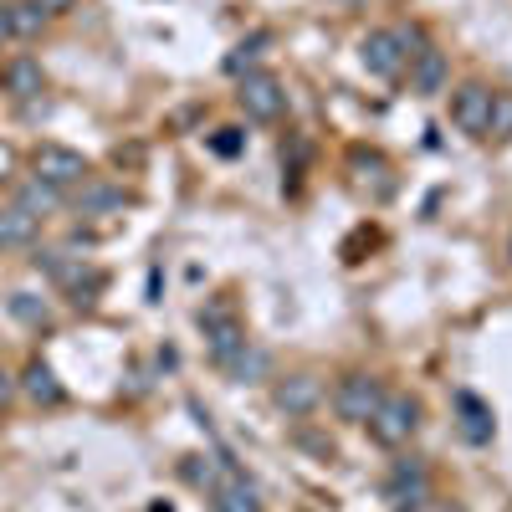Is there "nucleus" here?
Instances as JSON below:
<instances>
[{
	"label": "nucleus",
	"instance_id": "nucleus-14",
	"mask_svg": "<svg viewBox=\"0 0 512 512\" xmlns=\"http://www.w3.org/2000/svg\"><path fill=\"white\" fill-rule=\"evenodd\" d=\"M41 236V221L31 216V210H21L16 200L0 205V251H16V246H36Z\"/></svg>",
	"mask_w": 512,
	"mask_h": 512
},
{
	"label": "nucleus",
	"instance_id": "nucleus-20",
	"mask_svg": "<svg viewBox=\"0 0 512 512\" xmlns=\"http://www.w3.org/2000/svg\"><path fill=\"white\" fill-rule=\"evenodd\" d=\"M41 26H47V11H41L36 0H11V31H16L21 41L41 36Z\"/></svg>",
	"mask_w": 512,
	"mask_h": 512
},
{
	"label": "nucleus",
	"instance_id": "nucleus-3",
	"mask_svg": "<svg viewBox=\"0 0 512 512\" xmlns=\"http://www.w3.org/2000/svg\"><path fill=\"white\" fill-rule=\"evenodd\" d=\"M236 103H241V113L251 118V123H277L282 113H287V88H282V77L277 72H246V77H236Z\"/></svg>",
	"mask_w": 512,
	"mask_h": 512
},
{
	"label": "nucleus",
	"instance_id": "nucleus-6",
	"mask_svg": "<svg viewBox=\"0 0 512 512\" xmlns=\"http://www.w3.org/2000/svg\"><path fill=\"white\" fill-rule=\"evenodd\" d=\"M359 62H364V72L379 77V82H400L405 67H410V52H405L400 31L384 26V31H369V36L359 41Z\"/></svg>",
	"mask_w": 512,
	"mask_h": 512
},
{
	"label": "nucleus",
	"instance_id": "nucleus-1",
	"mask_svg": "<svg viewBox=\"0 0 512 512\" xmlns=\"http://www.w3.org/2000/svg\"><path fill=\"white\" fill-rule=\"evenodd\" d=\"M364 431H369V441L384 446V451L410 446V436L420 431V400L405 395V390H384V400H379V410H374V420L364 425Z\"/></svg>",
	"mask_w": 512,
	"mask_h": 512
},
{
	"label": "nucleus",
	"instance_id": "nucleus-18",
	"mask_svg": "<svg viewBox=\"0 0 512 512\" xmlns=\"http://www.w3.org/2000/svg\"><path fill=\"white\" fill-rule=\"evenodd\" d=\"M128 195L113 185H82L77 190V216H103V210H123Z\"/></svg>",
	"mask_w": 512,
	"mask_h": 512
},
{
	"label": "nucleus",
	"instance_id": "nucleus-22",
	"mask_svg": "<svg viewBox=\"0 0 512 512\" xmlns=\"http://www.w3.org/2000/svg\"><path fill=\"white\" fill-rule=\"evenodd\" d=\"M492 139H512V88H492V123H487Z\"/></svg>",
	"mask_w": 512,
	"mask_h": 512
},
{
	"label": "nucleus",
	"instance_id": "nucleus-17",
	"mask_svg": "<svg viewBox=\"0 0 512 512\" xmlns=\"http://www.w3.org/2000/svg\"><path fill=\"white\" fill-rule=\"evenodd\" d=\"M456 415H461V436L472 441V446L492 441V410H487L472 390H461V395H456Z\"/></svg>",
	"mask_w": 512,
	"mask_h": 512
},
{
	"label": "nucleus",
	"instance_id": "nucleus-26",
	"mask_svg": "<svg viewBox=\"0 0 512 512\" xmlns=\"http://www.w3.org/2000/svg\"><path fill=\"white\" fill-rule=\"evenodd\" d=\"M16 400V379H11V369L0 364V415H6V405Z\"/></svg>",
	"mask_w": 512,
	"mask_h": 512
},
{
	"label": "nucleus",
	"instance_id": "nucleus-19",
	"mask_svg": "<svg viewBox=\"0 0 512 512\" xmlns=\"http://www.w3.org/2000/svg\"><path fill=\"white\" fill-rule=\"evenodd\" d=\"M267 369H272V359H267V349H256V344H246V349L226 364V374H231L236 384H256V379H267Z\"/></svg>",
	"mask_w": 512,
	"mask_h": 512
},
{
	"label": "nucleus",
	"instance_id": "nucleus-31",
	"mask_svg": "<svg viewBox=\"0 0 512 512\" xmlns=\"http://www.w3.org/2000/svg\"><path fill=\"white\" fill-rule=\"evenodd\" d=\"M0 6H11V0H0Z\"/></svg>",
	"mask_w": 512,
	"mask_h": 512
},
{
	"label": "nucleus",
	"instance_id": "nucleus-10",
	"mask_svg": "<svg viewBox=\"0 0 512 512\" xmlns=\"http://www.w3.org/2000/svg\"><path fill=\"white\" fill-rule=\"evenodd\" d=\"M405 72H410V93H415V98H441V93H446V82H451V62H446L441 47L415 52Z\"/></svg>",
	"mask_w": 512,
	"mask_h": 512
},
{
	"label": "nucleus",
	"instance_id": "nucleus-7",
	"mask_svg": "<svg viewBox=\"0 0 512 512\" xmlns=\"http://www.w3.org/2000/svg\"><path fill=\"white\" fill-rule=\"evenodd\" d=\"M451 123L472 139H487V123H492V88L487 82H461L451 93Z\"/></svg>",
	"mask_w": 512,
	"mask_h": 512
},
{
	"label": "nucleus",
	"instance_id": "nucleus-24",
	"mask_svg": "<svg viewBox=\"0 0 512 512\" xmlns=\"http://www.w3.org/2000/svg\"><path fill=\"white\" fill-rule=\"evenodd\" d=\"M210 149H216L221 159H236V154L246 149V134H241V128H216V139H210Z\"/></svg>",
	"mask_w": 512,
	"mask_h": 512
},
{
	"label": "nucleus",
	"instance_id": "nucleus-15",
	"mask_svg": "<svg viewBox=\"0 0 512 512\" xmlns=\"http://www.w3.org/2000/svg\"><path fill=\"white\" fill-rule=\"evenodd\" d=\"M21 210H31L36 221H47V216H57V210L67 205V195L62 190H52L47 180H36V175H26V180H16V195H11Z\"/></svg>",
	"mask_w": 512,
	"mask_h": 512
},
{
	"label": "nucleus",
	"instance_id": "nucleus-16",
	"mask_svg": "<svg viewBox=\"0 0 512 512\" xmlns=\"http://www.w3.org/2000/svg\"><path fill=\"white\" fill-rule=\"evenodd\" d=\"M384 492H390V502H400V507L420 502L425 497V466L415 456L410 461H395V472H390V482H384Z\"/></svg>",
	"mask_w": 512,
	"mask_h": 512
},
{
	"label": "nucleus",
	"instance_id": "nucleus-27",
	"mask_svg": "<svg viewBox=\"0 0 512 512\" xmlns=\"http://www.w3.org/2000/svg\"><path fill=\"white\" fill-rule=\"evenodd\" d=\"M36 6L47 11V21H52V16H67V11H77V0H36Z\"/></svg>",
	"mask_w": 512,
	"mask_h": 512
},
{
	"label": "nucleus",
	"instance_id": "nucleus-9",
	"mask_svg": "<svg viewBox=\"0 0 512 512\" xmlns=\"http://www.w3.org/2000/svg\"><path fill=\"white\" fill-rule=\"evenodd\" d=\"M210 512H262V487L246 472L226 466V472L210 482Z\"/></svg>",
	"mask_w": 512,
	"mask_h": 512
},
{
	"label": "nucleus",
	"instance_id": "nucleus-30",
	"mask_svg": "<svg viewBox=\"0 0 512 512\" xmlns=\"http://www.w3.org/2000/svg\"><path fill=\"white\" fill-rule=\"evenodd\" d=\"M507 256H512V236H507Z\"/></svg>",
	"mask_w": 512,
	"mask_h": 512
},
{
	"label": "nucleus",
	"instance_id": "nucleus-21",
	"mask_svg": "<svg viewBox=\"0 0 512 512\" xmlns=\"http://www.w3.org/2000/svg\"><path fill=\"white\" fill-rule=\"evenodd\" d=\"M267 41H272L267 31H256V36H246L241 47H236V52L226 57V72H231V77H246V72H256V57H262V47H267Z\"/></svg>",
	"mask_w": 512,
	"mask_h": 512
},
{
	"label": "nucleus",
	"instance_id": "nucleus-5",
	"mask_svg": "<svg viewBox=\"0 0 512 512\" xmlns=\"http://www.w3.org/2000/svg\"><path fill=\"white\" fill-rule=\"evenodd\" d=\"M200 333H205V349H210V359H216L221 369L251 344L246 338V323H241V313L236 308H226V303H210L205 313H200Z\"/></svg>",
	"mask_w": 512,
	"mask_h": 512
},
{
	"label": "nucleus",
	"instance_id": "nucleus-25",
	"mask_svg": "<svg viewBox=\"0 0 512 512\" xmlns=\"http://www.w3.org/2000/svg\"><path fill=\"white\" fill-rule=\"evenodd\" d=\"M11 180H16V149L0 139V185H11Z\"/></svg>",
	"mask_w": 512,
	"mask_h": 512
},
{
	"label": "nucleus",
	"instance_id": "nucleus-28",
	"mask_svg": "<svg viewBox=\"0 0 512 512\" xmlns=\"http://www.w3.org/2000/svg\"><path fill=\"white\" fill-rule=\"evenodd\" d=\"M6 41H16V31H11V6H0V47Z\"/></svg>",
	"mask_w": 512,
	"mask_h": 512
},
{
	"label": "nucleus",
	"instance_id": "nucleus-8",
	"mask_svg": "<svg viewBox=\"0 0 512 512\" xmlns=\"http://www.w3.org/2000/svg\"><path fill=\"white\" fill-rule=\"evenodd\" d=\"M272 400H277V410H282L287 420H308V415L323 405V379H318V374H282L277 390H272Z\"/></svg>",
	"mask_w": 512,
	"mask_h": 512
},
{
	"label": "nucleus",
	"instance_id": "nucleus-2",
	"mask_svg": "<svg viewBox=\"0 0 512 512\" xmlns=\"http://www.w3.org/2000/svg\"><path fill=\"white\" fill-rule=\"evenodd\" d=\"M31 175L36 180H47L52 190H82L93 180V164H88V154L82 149H67V144H36L31 149Z\"/></svg>",
	"mask_w": 512,
	"mask_h": 512
},
{
	"label": "nucleus",
	"instance_id": "nucleus-12",
	"mask_svg": "<svg viewBox=\"0 0 512 512\" xmlns=\"http://www.w3.org/2000/svg\"><path fill=\"white\" fill-rule=\"evenodd\" d=\"M349 175H354L359 190H374V200H384L395 190V169L379 149H349Z\"/></svg>",
	"mask_w": 512,
	"mask_h": 512
},
{
	"label": "nucleus",
	"instance_id": "nucleus-23",
	"mask_svg": "<svg viewBox=\"0 0 512 512\" xmlns=\"http://www.w3.org/2000/svg\"><path fill=\"white\" fill-rule=\"evenodd\" d=\"M11 313H16L21 323H31V328H47V323H52L47 303H41V297H31V292H11Z\"/></svg>",
	"mask_w": 512,
	"mask_h": 512
},
{
	"label": "nucleus",
	"instance_id": "nucleus-29",
	"mask_svg": "<svg viewBox=\"0 0 512 512\" xmlns=\"http://www.w3.org/2000/svg\"><path fill=\"white\" fill-rule=\"evenodd\" d=\"M431 512H466L461 502H431Z\"/></svg>",
	"mask_w": 512,
	"mask_h": 512
},
{
	"label": "nucleus",
	"instance_id": "nucleus-4",
	"mask_svg": "<svg viewBox=\"0 0 512 512\" xmlns=\"http://www.w3.org/2000/svg\"><path fill=\"white\" fill-rule=\"evenodd\" d=\"M379 400H384V379L354 369V374L338 379V390H333V415L344 420V425H369L374 410H379Z\"/></svg>",
	"mask_w": 512,
	"mask_h": 512
},
{
	"label": "nucleus",
	"instance_id": "nucleus-11",
	"mask_svg": "<svg viewBox=\"0 0 512 512\" xmlns=\"http://www.w3.org/2000/svg\"><path fill=\"white\" fill-rule=\"evenodd\" d=\"M0 88H6V98H16V103H36L41 93H47V72H41L36 57H11L6 67H0Z\"/></svg>",
	"mask_w": 512,
	"mask_h": 512
},
{
	"label": "nucleus",
	"instance_id": "nucleus-13",
	"mask_svg": "<svg viewBox=\"0 0 512 512\" xmlns=\"http://www.w3.org/2000/svg\"><path fill=\"white\" fill-rule=\"evenodd\" d=\"M16 390H21V395H26L31 405H47V410L67 400V390H62V379L52 374V364H41V359H31V364H26V374L16 379Z\"/></svg>",
	"mask_w": 512,
	"mask_h": 512
}]
</instances>
